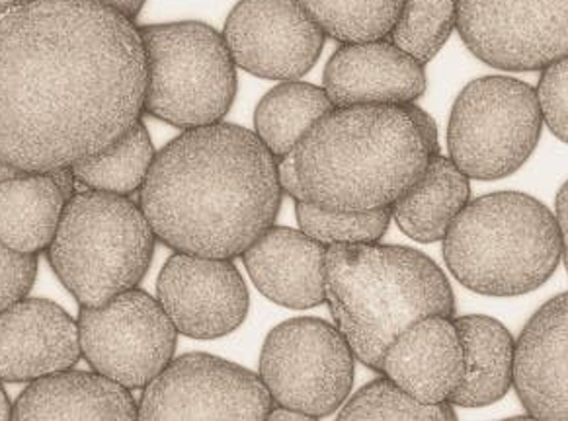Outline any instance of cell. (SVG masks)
<instances>
[{"instance_id":"6da1fadb","label":"cell","mask_w":568,"mask_h":421,"mask_svg":"<svg viewBox=\"0 0 568 421\" xmlns=\"http://www.w3.org/2000/svg\"><path fill=\"white\" fill-rule=\"evenodd\" d=\"M133 20L97 0H33L0 18V158L26 172L106 151L145 112Z\"/></svg>"},{"instance_id":"7a4b0ae2","label":"cell","mask_w":568,"mask_h":421,"mask_svg":"<svg viewBox=\"0 0 568 421\" xmlns=\"http://www.w3.org/2000/svg\"><path fill=\"white\" fill-rule=\"evenodd\" d=\"M282 197L274 154L254 131L220 122L156 153L139 205L172 250L235 259L274 227Z\"/></svg>"},{"instance_id":"3957f363","label":"cell","mask_w":568,"mask_h":421,"mask_svg":"<svg viewBox=\"0 0 568 421\" xmlns=\"http://www.w3.org/2000/svg\"><path fill=\"white\" fill-rule=\"evenodd\" d=\"M406 104L334 107L293 151L307 203L328 210L385 209L436 156Z\"/></svg>"},{"instance_id":"277c9868","label":"cell","mask_w":568,"mask_h":421,"mask_svg":"<svg viewBox=\"0 0 568 421\" xmlns=\"http://www.w3.org/2000/svg\"><path fill=\"white\" fill-rule=\"evenodd\" d=\"M326 302L357 361L379 373L390 341L424 316L455 318L446 274L423 251L390 244L326 246Z\"/></svg>"},{"instance_id":"5b68a950","label":"cell","mask_w":568,"mask_h":421,"mask_svg":"<svg viewBox=\"0 0 568 421\" xmlns=\"http://www.w3.org/2000/svg\"><path fill=\"white\" fill-rule=\"evenodd\" d=\"M442 243L455 279L487 297L536 291L555 274L562 256L555 213L520 192L471 199Z\"/></svg>"},{"instance_id":"8992f818","label":"cell","mask_w":568,"mask_h":421,"mask_svg":"<svg viewBox=\"0 0 568 421\" xmlns=\"http://www.w3.org/2000/svg\"><path fill=\"white\" fill-rule=\"evenodd\" d=\"M154 246L156 236L139 203L84 189L67 203L48 259L79 305L97 308L138 289Z\"/></svg>"},{"instance_id":"52a82bcc","label":"cell","mask_w":568,"mask_h":421,"mask_svg":"<svg viewBox=\"0 0 568 421\" xmlns=\"http://www.w3.org/2000/svg\"><path fill=\"white\" fill-rule=\"evenodd\" d=\"M139 32L146 114L184 131L223 122L236 96V65L223 33L203 22L143 25Z\"/></svg>"},{"instance_id":"ba28073f","label":"cell","mask_w":568,"mask_h":421,"mask_svg":"<svg viewBox=\"0 0 568 421\" xmlns=\"http://www.w3.org/2000/svg\"><path fill=\"white\" fill-rule=\"evenodd\" d=\"M536 89L511 76H483L455 100L447 148L471 179H503L520 171L541 137Z\"/></svg>"},{"instance_id":"9c48e42d","label":"cell","mask_w":568,"mask_h":421,"mask_svg":"<svg viewBox=\"0 0 568 421\" xmlns=\"http://www.w3.org/2000/svg\"><path fill=\"white\" fill-rule=\"evenodd\" d=\"M356 356L336 326L321 318H292L262 346L261 377L274 404L325 418L346 404Z\"/></svg>"},{"instance_id":"30bf717a","label":"cell","mask_w":568,"mask_h":421,"mask_svg":"<svg viewBox=\"0 0 568 421\" xmlns=\"http://www.w3.org/2000/svg\"><path fill=\"white\" fill-rule=\"evenodd\" d=\"M77 326L92 371L128 390L145 389L163 373L179 341L161 302L141 289L122 292L104 307H81Z\"/></svg>"},{"instance_id":"8fae6325","label":"cell","mask_w":568,"mask_h":421,"mask_svg":"<svg viewBox=\"0 0 568 421\" xmlns=\"http://www.w3.org/2000/svg\"><path fill=\"white\" fill-rule=\"evenodd\" d=\"M274 400L261 377L210 353H186L149 382L139 421H266Z\"/></svg>"},{"instance_id":"7c38bea8","label":"cell","mask_w":568,"mask_h":421,"mask_svg":"<svg viewBox=\"0 0 568 421\" xmlns=\"http://www.w3.org/2000/svg\"><path fill=\"white\" fill-rule=\"evenodd\" d=\"M457 32L487 65L544 71L568 55V0H457Z\"/></svg>"},{"instance_id":"4fadbf2b","label":"cell","mask_w":568,"mask_h":421,"mask_svg":"<svg viewBox=\"0 0 568 421\" xmlns=\"http://www.w3.org/2000/svg\"><path fill=\"white\" fill-rule=\"evenodd\" d=\"M223 40L239 69L270 81H300L317 63L326 33L297 0H241Z\"/></svg>"},{"instance_id":"5bb4252c","label":"cell","mask_w":568,"mask_h":421,"mask_svg":"<svg viewBox=\"0 0 568 421\" xmlns=\"http://www.w3.org/2000/svg\"><path fill=\"white\" fill-rule=\"evenodd\" d=\"M156 300L172 325L194 340H217L243 325L251 295L233 259L180 254L166 259Z\"/></svg>"},{"instance_id":"9a60e30c","label":"cell","mask_w":568,"mask_h":421,"mask_svg":"<svg viewBox=\"0 0 568 421\" xmlns=\"http://www.w3.org/2000/svg\"><path fill=\"white\" fill-rule=\"evenodd\" d=\"M77 320L45 299H22L0 312V382H33L81 359Z\"/></svg>"},{"instance_id":"2e32d148","label":"cell","mask_w":568,"mask_h":421,"mask_svg":"<svg viewBox=\"0 0 568 421\" xmlns=\"http://www.w3.org/2000/svg\"><path fill=\"white\" fill-rule=\"evenodd\" d=\"M382 377L423 404H449L465 374L454 318L424 316L406 326L383 356Z\"/></svg>"},{"instance_id":"e0dca14e","label":"cell","mask_w":568,"mask_h":421,"mask_svg":"<svg viewBox=\"0 0 568 421\" xmlns=\"http://www.w3.org/2000/svg\"><path fill=\"white\" fill-rule=\"evenodd\" d=\"M323 81L334 107L413 104L428 86L423 63L389 38L342 43L326 63Z\"/></svg>"},{"instance_id":"ac0fdd59","label":"cell","mask_w":568,"mask_h":421,"mask_svg":"<svg viewBox=\"0 0 568 421\" xmlns=\"http://www.w3.org/2000/svg\"><path fill=\"white\" fill-rule=\"evenodd\" d=\"M514 389L539 421H568V291L545 302L516 341Z\"/></svg>"},{"instance_id":"d6986e66","label":"cell","mask_w":568,"mask_h":421,"mask_svg":"<svg viewBox=\"0 0 568 421\" xmlns=\"http://www.w3.org/2000/svg\"><path fill=\"white\" fill-rule=\"evenodd\" d=\"M325 256V244L303 230L270 227L241 258L252 284L266 299L308 310L326 302Z\"/></svg>"},{"instance_id":"ffe728a7","label":"cell","mask_w":568,"mask_h":421,"mask_svg":"<svg viewBox=\"0 0 568 421\" xmlns=\"http://www.w3.org/2000/svg\"><path fill=\"white\" fill-rule=\"evenodd\" d=\"M12 421H139L131 390L94 371L49 374L12 404Z\"/></svg>"},{"instance_id":"44dd1931","label":"cell","mask_w":568,"mask_h":421,"mask_svg":"<svg viewBox=\"0 0 568 421\" xmlns=\"http://www.w3.org/2000/svg\"><path fill=\"white\" fill-rule=\"evenodd\" d=\"M465 353V374L449 398L454 408L495 404L514 387L516 340L510 330L490 316H455Z\"/></svg>"},{"instance_id":"7402d4cb","label":"cell","mask_w":568,"mask_h":421,"mask_svg":"<svg viewBox=\"0 0 568 421\" xmlns=\"http://www.w3.org/2000/svg\"><path fill=\"white\" fill-rule=\"evenodd\" d=\"M69 203L53 172H22L0 184V243L38 256L48 250Z\"/></svg>"},{"instance_id":"603a6c76","label":"cell","mask_w":568,"mask_h":421,"mask_svg":"<svg viewBox=\"0 0 568 421\" xmlns=\"http://www.w3.org/2000/svg\"><path fill=\"white\" fill-rule=\"evenodd\" d=\"M471 202V178L449 156H432L423 176L390 205L398 228L416 243L444 240L449 227Z\"/></svg>"},{"instance_id":"cb8c5ba5","label":"cell","mask_w":568,"mask_h":421,"mask_svg":"<svg viewBox=\"0 0 568 421\" xmlns=\"http://www.w3.org/2000/svg\"><path fill=\"white\" fill-rule=\"evenodd\" d=\"M333 110L325 89L308 82H282L256 105L254 133L274 158L282 161L293 154L308 130Z\"/></svg>"},{"instance_id":"d4e9b609","label":"cell","mask_w":568,"mask_h":421,"mask_svg":"<svg viewBox=\"0 0 568 421\" xmlns=\"http://www.w3.org/2000/svg\"><path fill=\"white\" fill-rule=\"evenodd\" d=\"M154 156L156 151L149 130L145 123L138 122L114 145L73 164L71 171L77 184L87 189L130 197L141 192Z\"/></svg>"},{"instance_id":"484cf974","label":"cell","mask_w":568,"mask_h":421,"mask_svg":"<svg viewBox=\"0 0 568 421\" xmlns=\"http://www.w3.org/2000/svg\"><path fill=\"white\" fill-rule=\"evenodd\" d=\"M326 38L341 43L383 40L397 22L405 0H297Z\"/></svg>"},{"instance_id":"4316f807","label":"cell","mask_w":568,"mask_h":421,"mask_svg":"<svg viewBox=\"0 0 568 421\" xmlns=\"http://www.w3.org/2000/svg\"><path fill=\"white\" fill-rule=\"evenodd\" d=\"M457 25V0H405L389 38L418 63H430Z\"/></svg>"},{"instance_id":"83f0119b","label":"cell","mask_w":568,"mask_h":421,"mask_svg":"<svg viewBox=\"0 0 568 421\" xmlns=\"http://www.w3.org/2000/svg\"><path fill=\"white\" fill-rule=\"evenodd\" d=\"M336 421H457V415L454 405L423 404L379 377L349 398Z\"/></svg>"},{"instance_id":"f1b7e54d","label":"cell","mask_w":568,"mask_h":421,"mask_svg":"<svg viewBox=\"0 0 568 421\" xmlns=\"http://www.w3.org/2000/svg\"><path fill=\"white\" fill-rule=\"evenodd\" d=\"M295 215L300 230L325 246L379 243L393 220L390 207L346 213L323 209L307 202H295Z\"/></svg>"},{"instance_id":"f546056e","label":"cell","mask_w":568,"mask_h":421,"mask_svg":"<svg viewBox=\"0 0 568 421\" xmlns=\"http://www.w3.org/2000/svg\"><path fill=\"white\" fill-rule=\"evenodd\" d=\"M536 94L545 125L555 137L568 143V55L545 66Z\"/></svg>"},{"instance_id":"4dcf8cb0","label":"cell","mask_w":568,"mask_h":421,"mask_svg":"<svg viewBox=\"0 0 568 421\" xmlns=\"http://www.w3.org/2000/svg\"><path fill=\"white\" fill-rule=\"evenodd\" d=\"M38 276V256L18 254L0 243V312L26 299Z\"/></svg>"},{"instance_id":"1f68e13d","label":"cell","mask_w":568,"mask_h":421,"mask_svg":"<svg viewBox=\"0 0 568 421\" xmlns=\"http://www.w3.org/2000/svg\"><path fill=\"white\" fill-rule=\"evenodd\" d=\"M277 179L285 195H290L293 202H305L301 194L300 179L295 174V164H293V154L285 156L282 161H277Z\"/></svg>"},{"instance_id":"d6a6232c","label":"cell","mask_w":568,"mask_h":421,"mask_svg":"<svg viewBox=\"0 0 568 421\" xmlns=\"http://www.w3.org/2000/svg\"><path fill=\"white\" fill-rule=\"evenodd\" d=\"M555 205H557L555 217H557V223H559L560 243H562V256H560V259L565 261V268H567L568 274V179L560 187Z\"/></svg>"},{"instance_id":"836d02e7","label":"cell","mask_w":568,"mask_h":421,"mask_svg":"<svg viewBox=\"0 0 568 421\" xmlns=\"http://www.w3.org/2000/svg\"><path fill=\"white\" fill-rule=\"evenodd\" d=\"M97 2H102L110 9L118 10L120 14L130 18V20H135L141 9L145 7L146 0H97Z\"/></svg>"},{"instance_id":"e575fe53","label":"cell","mask_w":568,"mask_h":421,"mask_svg":"<svg viewBox=\"0 0 568 421\" xmlns=\"http://www.w3.org/2000/svg\"><path fill=\"white\" fill-rule=\"evenodd\" d=\"M266 421H318V418L308 415V413L295 412V410L282 408V405H274Z\"/></svg>"},{"instance_id":"d590c367","label":"cell","mask_w":568,"mask_h":421,"mask_svg":"<svg viewBox=\"0 0 568 421\" xmlns=\"http://www.w3.org/2000/svg\"><path fill=\"white\" fill-rule=\"evenodd\" d=\"M0 421H12V404H10L9 394L4 392L2 382H0Z\"/></svg>"},{"instance_id":"8d00e7d4","label":"cell","mask_w":568,"mask_h":421,"mask_svg":"<svg viewBox=\"0 0 568 421\" xmlns=\"http://www.w3.org/2000/svg\"><path fill=\"white\" fill-rule=\"evenodd\" d=\"M22 172L24 171H20L17 166H12V164L0 158V184H2V182H7V179L14 178V176L22 174Z\"/></svg>"},{"instance_id":"74e56055","label":"cell","mask_w":568,"mask_h":421,"mask_svg":"<svg viewBox=\"0 0 568 421\" xmlns=\"http://www.w3.org/2000/svg\"><path fill=\"white\" fill-rule=\"evenodd\" d=\"M33 0H0V18L9 14L10 10L20 9L24 4H30Z\"/></svg>"},{"instance_id":"f35d334b","label":"cell","mask_w":568,"mask_h":421,"mask_svg":"<svg viewBox=\"0 0 568 421\" xmlns=\"http://www.w3.org/2000/svg\"><path fill=\"white\" fill-rule=\"evenodd\" d=\"M500 421H539L537 418H534V415H518V418H508V420H500Z\"/></svg>"}]
</instances>
